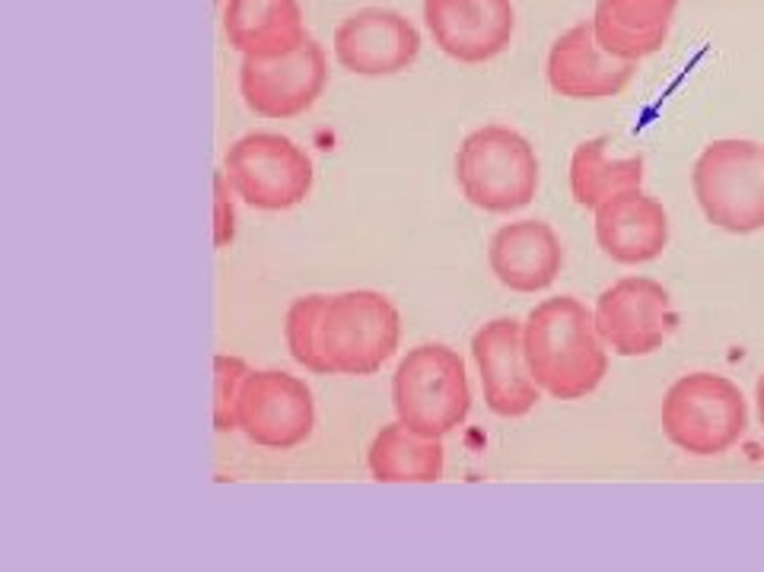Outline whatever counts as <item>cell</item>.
I'll use <instances>...</instances> for the list:
<instances>
[{
	"instance_id": "cell-22",
	"label": "cell",
	"mask_w": 764,
	"mask_h": 572,
	"mask_svg": "<svg viewBox=\"0 0 764 572\" xmlns=\"http://www.w3.org/2000/svg\"><path fill=\"white\" fill-rule=\"evenodd\" d=\"M252 369L245 366L240 357H226L217 354L214 357V429L217 433H230L240 429L236 423V404H240V392H243L245 375Z\"/></svg>"
},
{
	"instance_id": "cell-13",
	"label": "cell",
	"mask_w": 764,
	"mask_h": 572,
	"mask_svg": "<svg viewBox=\"0 0 764 572\" xmlns=\"http://www.w3.org/2000/svg\"><path fill=\"white\" fill-rule=\"evenodd\" d=\"M472 357L481 372L485 404L497 417H525L539 404V382L525 360L517 318H494L481 325L472 337Z\"/></svg>"
},
{
	"instance_id": "cell-11",
	"label": "cell",
	"mask_w": 764,
	"mask_h": 572,
	"mask_svg": "<svg viewBox=\"0 0 764 572\" xmlns=\"http://www.w3.org/2000/svg\"><path fill=\"white\" fill-rule=\"evenodd\" d=\"M421 55V32L386 7H364L335 30V58L361 77H392Z\"/></svg>"
},
{
	"instance_id": "cell-21",
	"label": "cell",
	"mask_w": 764,
	"mask_h": 572,
	"mask_svg": "<svg viewBox=\"0 0 764 572\" xmlns=\"http://www.w3.org/2000/svg\"><path fill=\"white\" fill-rule=\"evenodd\" d=\"M325 309H329V296H300V300L290 302V309L284 315V337H287L290 357L315 375L332 372L325 347H322Z\"/></svg>"
},
{
	"instance_id": "cell-17",
	"label": "cell",
	"mask_w": 764,
	"mask_h": 572,
	"mask_svg": "<svg viewBox=\"0 0 764 572\" xmlns=\"http://www.w3.org/2000/svg\"><path fill=\"white\" fill-rule=\"evenodd\" d=\"M223 32L243 58H277L309 38L300 0H226Z\"/></svg>"
},
{
	"instance_id": "cell-10",
	"label": "cell",
	"mask_w": 764,
	"mask_h": 572,
	"mask_svg": "<svg viewBox=\"0 0 764 572\" xmlns=\"http://www.w3.org/2000/svg\"><path fill=\"white\" fill-rule=\"evenodd\" d=\"M236 423L255 446L297 449L315 429V401L303 379L290 372H248L236 404Z\"/></svg>"
},
{
	"instance_id": "cell-14",
	"label": "cell",
	"mask_w": 764,
	"mask_h": 572,
	"mask_svg": "<svg viewBox=\"0 0 764 572\" xmlns=\"http://www.w3.org/2000/svg\"><path fill=\"white\" fill-rule=\"evenodd\" d=\"M634 70V60L614 58L599 45L593 23L574 26L551 45L549 83L564 99H611L631 83Z\"/></svg>"
},
{
	"instance_id": "cell-19",
	"label": "cell",
	"mask_w": 764,
	"mask_h": 572,
	"mask_svg": "<svg viewBox=\"0 0 764 572\" xmlns=\"http://www.w3.org/2000/svg\"><path fill=\"white\" fill-rule=\"evenodd\" d=\"M443 461V439L421 436L401 420L383 426L367 452L369 474L379 483H436Z\"/></svg>"
},
{
	"instance_id": "cell-24",
	"label": "cell",
	"mask_w": 764,
	"mask_h": 572,
	"mask_svg": "<svg viewBox=\"0 0 764 572\" xmlns=\"http://www.w3.org/2000/svg\"><path fill=\"white\" fill-rule=\"evenodd\" d=\"M755 401H759V420L764 426V372L759 375V385H755Z\"/></svg>"
},
{
	"instance_id": "cell-1",
	"label": "cell",
	"mask_w": 764,
	"mask_h": 572,
	"mask_svg": "<svg viewBox=\"0 0 764 572\" xmlns=\"http://www.w3.org/2000/svg\"><path fill=\"white\" fill-rule=\"evenodd\" d=\"M522 344L532 379L557 401L593 394L609 372V350L596 328V312L577 296H554L535 305L522 325Z\"/></svg>"
},
{
	"instance_id": "cell-20",
	"label": "cell",
	"mask_w": 764,
	"mask_h": 572,
	"mask_svg": "<svg viewBox=\"0 0 764 572\" xmlns=\"http://www.w3.org/2000/svg\"><path fill=\"white\" fill-rule=\"evenodd\" d=\"M643 184V156L611 159L609 137L583 141L571 159V194L580 208H602L609 198Z\"/></svg>"
},
{
	"instance_id": "cell-2",
	"label": "cell",
	"mask_w": 764,
	"mask_h": 572,
	"mask_svg": "<svg viewBox=\"0 0 764 572\" xmlns=\"http://www.w3.org/2000/svg\"><path fill=\"white\" fill-rule=\"evenodd\" d=\"M456 179L468 204L478 211H522L539 191V156L520 131L507 124H485L462 141Z\"/></svg>"
},
{
	"instance_id": "cell-6",
	"label": "cell",
	"mask_w": 764,
	"mask_h": 572,
	"mask_svg": "<svg viewBox=\"0 0 764 572\" xmlns=\"http://www.w3.org/2000/svg\"><path fill=\"white\" fill-rule=\"evenodd\" d=\"M401 340L398 309L376 290H347L329 300L322 347L337 375H373L396 357Z\"/></svg>"
},
{
	"instance_id": "cell-5",
	"label": "cell",
	"mask_w": 764,
	"mask_h": 572,
	"mask_svg": "<svg viewBox=\"0 0 764 572\" xmlns=\"http://www.w3.org/2000/svg\"><path fill=\"white\" fill-rule=\"evenodd\" d=\"M691 188L707 223L733 236L764 229V147L755 141H713L691 169Z\"/></svg>"
},
{
	"instance_id": "cell-23",
	"label": "cell",
	"mask_w": 764,
	"mask_h": 572,
	"mask_svg": "<svg viewBox=\"0 0 764 572\" xmlns=\"http://www.w3.org/2000/svg\"><path fill=\"white\" fill-rule=\"evenodd\" d=\"M230 179L226 172H214V248H226L236 236V211L230 201Z\"/></svg>"
},
{
	"instance_id": "cell-16",
	"label": "cell",
	"mask_w": 764,
	"mask_h": 572,
	"mask_svg": "<svg viewBox=\"0 0 764 572\" xmlns=\"http://www.w3.org/2000/svg\"><path fill=\"white\" fill-rule=\"evenodd\" d=\"M488 265L507 290L542 293L564 268V248L545 220H517L490 236Z\"/></svg>"
},
{
	"instance_id": "cell-9",
	"label": "cell",
	"mask_w": 764,
	"mask_h": 572,
	"mask_svg": "<svg viewBox=\"0 0 764 572\" xmlns=\"http://www.w3.org/2000/svg\"><path fill=\"white\" fill-rule=\"evenodd\" d=\"M596 328L618 357L656 354L678 325L669 290L653 277H621L596 302Z\"/></svg>"
},
{
	"instance_id": "cell-8",
	"label": "cell",
	"mask_w": 764,
	"mask_h": 572,
	"mask_svg": "<svg viewBox=\"0 0 764 572\" xmlns=\"http://www.w3.org/2000/svg\"><path fill=\"white\" fill-rule=\"evenodd\" d=\"M329 83V58L315 38L277 58L245 55L240 67V92L248 112L258 119L287 121L309 112Z\"/></svg>"
},
{
	"instance_id": "cell-12",
	"label": "cell",
	"mask_w": 764,
	"mask_h": 572,
	"mask_svg": "<svg viewBox=\"0 0 764 572\" xmlns=\"http://www.w3.org/2000/svg\"><path fill=\"white\" fill-rule=\"evenodd\" d=\"M424 20L443 55L485 64L513 38V0H424Z\"/></svg>"
},
{
	"instance_id": "cell-7",
	"label": "cell",
	"mask_w": 764,
	"mask_h": 572,
	"mask_svg": "<svg viewBox=\"0 0 764 572\" xmlns=\"http://www.w3.org/2000/svg\"><path fill=\"white\" fill-rule=\"evenodd\" d=\"M233 191L255 211H290L312 191V159L290 137L252 131L223 153Z\"/></svg>"
},
{
	"instance_id": "cell-18",
	"label": "cell",
	"mask_w": 764,
	"mask_h": 572,
	"mask_svg": "<svg viewBox=\"0 0 764 572\" xmlns=\"http://www.w3.org/2000/svg\"><path fill=\"white\" fill-rule=\"evenodd\" d=\"M678 0H599L593 30L599 45L621 60H638L663 48Z\"/></svg>"
},
{
	"instance_id": "cell-15",
	"label": "cell",
	"mask_w": 764,
	"mask_h": 572,
	"mask_svg": "<svg viewBox=\"0 0 764 572\" xmlns=\"http://www.w3.org/2000/svg\"><path fill=\"white\" fill-rule=\"evenodd\" d=\"M596 242L614 265H646L669 242L666 208L641 188H628L596 208Z\"/></svg>"
},
{
	"instance_id": "cell-3",
	"label": "cell",
	"mask_w": 764,
	"mask_h": 572,
	"mask_svg": "<svg viewBox=\"0 0 764 572\" xmlns=\"http://www.w3.org/2000/svg\"><path fill=\"white\" fill-rule=\"evenodd\" d=\"M660 420L675 449L710 458L730 452L745 436L749 404L733 379L717 372H691L666 392Z\"/></svg>"
},
{
	"instance_id": "cell-4",
	"label": "cell",
	"mask_w": 764,
	"mask_h": 572,
	"mask_svg": "<svg viewBox=\"0 0 764 572\" xmlns=\"http://www.w3.org/2000/svg\"><path fill=\"white\" fill-rule=\"evenodd\" d=\"M392 404L398 420L421 436L443 439L453 433L472 411L462 357L446 344H421L408 350L392 375Z\"/></svg>"
}]
</instances>
